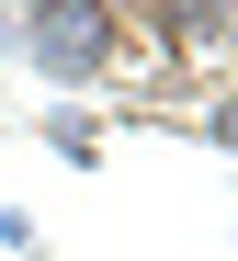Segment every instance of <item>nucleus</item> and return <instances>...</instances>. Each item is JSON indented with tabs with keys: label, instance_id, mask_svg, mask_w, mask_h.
Wrapping results in <instances>:
<instances>
[{
	"label": "nucleus",
	"instance_id": "nucleus-1",
	"mask_svg": "<svg viewBox=\"0 0 238 261\" xmlns=\"http://www.w3.org/2000/svg\"><path fill=\"white\" fill-rule=\"evenodd\" d=\"M23 57L45 80H91L114 57V12H102V0H45V12H23Z\"/></svg>",
	"mask_w": 238,
	"mask_h": 261
},
{
	"label": "nucleus",
	"instance_id": "nucleus-2",
	"mask_svg": "<svg viewBox=\"0 0 238 261\" xmlns=\"http://www.w3.org/2000/svg\"><path fill=\"white\" fill-rule=\"evenodd\" d=\"M159 23H170V46H216V34H227L238 12H227V0H170Z\"/></svg>",
	"mask_w": 238,
	"mask_h": 261
},
{
	"label": "nucleus",
	"instance_id": "nucleus-3",
	"mask_svg": "<svg viewBox=\"0 0 238 261\" xmlns=\"http://www.w3.org/2000/svg\"><path fill=\"white\" fill-rule=\"evenodd\" d=\"M204 137H216V148H238V102H216V114H204Z\"/></svg>",
	"mask_w": 238,
	"mask_h": 261
}]
</instances>
